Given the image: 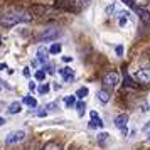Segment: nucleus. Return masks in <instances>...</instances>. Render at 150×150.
I'll return each mask as SVG.
<instances>
[{
	"mask_svg": "<svg viewBox=\"0 0 150 150\" xmlns=\"http://www.w3.org/2000/svg\"><path fill=\"white\" fill-rule=\"evenodd\" d=\"M34 19L32 14L29 12H21V14H5L0 17V24L5 27H12L15 24H22V22H30Z\"/></svg>",
	"mask_w": 150,
	"mask_h": 150,
	"instance_id": "1",
	"label": "nucleus"
},
{
	"mask_svg": "<svg viewBox=\"0 0 150 150\" xmlns=\"http://www.w3.org/2000/svg\"><path fill=\"white\" fill-rule=\"evenodd\" d=\"M91 0H56V7L68 12H81L89 5Z\"/></svg>",
	"mask_w": 150,
	"mask_h": 150,
	"instance_id": "2",
	"label": "nucleus"
},
{
	"mask_svg": "<svg viewBox=\"0 0 150 150\" xmlns=\"http://www.w3.org/2000/svg\"><path fill=\"white\" fill-rule=\"evenodd\" d=\"M120 83V74L116 71H110L106 74L103 76V86L106 89H115Z\"/></svg>",
	"mask_w": 150,
	"mask_h": 150,
	"instance_id": "3",
	"label": "nucleus"
},
{
	"mask_svg": "<svg viewBox=\"0 0 150 150\" xmlns=\"http://www.w3.org/2000/svg\"><path fill=\"white\" fill-rule=\"evenodd\" d=\"M25 140V132L24 130H15V132H10L5 138V143L7 145H14V143L24 142Z\"/></svg>",
	"mask_w": 150,
	"mask_h": 150,
	"instance_id": "4",
	"label": "nucleus"
},
{
	"mask_svg": "<svg viewBox=\"0 0 150 150\" xmlns=\"http://www.w3.org/2000/svg\"><path fill=\"white\" fill-rule=\"evenodd\" d=\"M61 30L59 29H47V30H44L42 34L37 35V39L42 42H46V41H54V39H59L61 37Z\"/></svg>",
	"mask_w": 150,
	"mask_h": 150,
	"instance_id": "5",
	"label": "nucleus"
},
{
	"mask_svg": "<svg viewBox=\"0 0 150 150\" xmlns=\"http://www.w3.org/2000/svg\"><path fill=\"white\" fill-rule=\"evenodd\" d=\"M135 79L138 83H143V84H150V68L140 69L135 73Z\"/></svg>",
	"mask_w": 150,
	"mask_h": 150,
	"instance_id": "6",
	"label": "nucleus"
},
{
	"mask_svg": "<svg viewBox=\"0 0 150 150\" xmlns=\"http://www.w3.org/2000/svg\"><path fill=\"white\" fill-rule=\"evenodd\" d=\"M133 10L137 12V15L140 17V21H142L145 25H150V12H147L143 7H133Z\"/></svg>",
	"mask_w": 150,
	"mask_h": 150,
	"instance_id": "7",
	"label": "nucleus"
},
{
	"mask_svg": "<svg viewBox=\"0 0 150 150\" xmlns=\"http://www.w3.org/2000/svg\"><path fill=\"white\" fill-rule=\"evenodd\" d=\"M127 123H128V115H125V113H122V115H118V116L115 118L116 128H120L123 133L127 132Z\"/></svg>",
	"mask_w": 150,
	"mask_h": 150,
	"instance_id": "8",
	"label": "nucleus"
},
{
	"mask_svg": "<svg viewBox=\"0 0 150 150\" xmlns=\"http://www.w3.org/2000/svg\"><path fill=\"white\" fill-rule=\"evenodd\" d=\"M89 128H103V122L96 111L89 113Z\"/></svg>",
	"mask_w": 150,
	"mask_h": 150,
	"instance_id": "9",
	"label": "nucleus"
},
{
	"mask_svg": "<svg viewBox=\"0 0 150 150\" xmlns=\"http://www.w3.org/2000/svg\"><path fill=\"white\" fill-rule=\"evenodd\" d=\"M59 74L62 76V79L66 83H71L73 79H74V71L71 68H62V69H59Z\"/></svg>",
	"mask_w": 150,
	"mask_h": 150,
	"instance_id": "10",
	"label": "nucleus"
},
{
	"mask_svg": "<svg viewBox=\"0 0 150 150\" xmlns=\"http://www.w3.org/2000/svg\"><path fill=\"white\" fill-rule=\"evenodd\" d=\"M46 54H47V51H46L44 47H41L39 51H37V59H35V61H37V62H42V64H44V62L47 61V56H46Z\"/></svg>",
	"mask_w": 150,
	"mask_h": 150,
	"instance_id": "11",
	"label": "nucleus"
},
{
	"mask_svg": "<svg viewBox=\"0 0 150 150\" xmlns=\"http://www.w3.org/2000/svg\"><path fill=\"white\" fill-rule=\"evenodd\" d=\"M7 111H8V113H12V115H17V113L21 111V103H17V101L10 103V106H8Z\"/></svg>",
	"mask_w": 150,
	"mask_h": 150,
	"instance_id": "12",
	"label": "nucleus"
},
{
	"mask_svg": "<svg viewBox=\"0 0 150 150\" xmlns=\"http://www.w3.org/2000/svg\"><path fill=\"white\" fill-rule=\"evenodd\" d=\"M98 100H100L101 103H108V100H110L108 91H105V89H100V91H98Z\"/></svg>",
	"mask_w": 150,
	"mask_h": 150,
	"instance_id": "13",
	"label": "nucleus"
},
{
	"mask_svg": "<svg viewBox=\"0 0 150 150\" xmlns=\"http://www.w3.org/2000/svg\"><path fill=\"white\" fill-rule=\"evenodd\" d=\"M24 105H27L30 108H35L37 106V101H35L32 96H24Z\"/></svg>",
	"mask_w": 150,
	"mask_h": 150,
	"instance_id": "14",
	"label": "nucleus"
},
{
	"mask_svg": "<svg viewBox=\"0 0 150 150\" xmlns=\"http://www.w3.org/2000/svg\"><path fill=\"white\" fill-rule=\"evenodd\" d=\"M118 17H120V21H118V24H120V25H125V24H127V21H128V12H118Z\"/></svg>",
	"mask_w": 150,
	"mask_h": 150,
	"instance_id": "15",
	"label": "nucleus"
},
{
	"mask_svg": "<svg viewBox=\"0 0 150 150\" xmlns=\"http://www.w3.org/2000/svg\"><path fill=\"white\" fill-rule=\"evenodd\" d=\"M42 150H62V147L59 145V143L51 142V143H47V145H44V149Z\"/></svg>",
	"mask_w": 150,
	"mask_h": 150,
	"instance_id": "16",
	"label": "nucleus"
},
{
	"mask_svg": "<svg viewBox=\"0 0 150 150\" xmlns=\"http://www.w3.org/2000/svg\"><path fill=\"white\" fill-rule=\"evenodd\" d=\"M84 103L83 101H79V103H76V111H78V116H83L84 115Z\"/></svg>",
	"mask_w": 150,
	"mask_h": 150,
	"instance_id": "17",
	"label": "nucleus"
},
{
	"mask_svg": "<svg viewBox=\"0 0 150 150\" xmlns=\"http://www.w3.org/2000/svg\"><path fill=\"white\" fill-rule=\"evenodd\" d=\"M108 137H110L108 133H100V135H98V143H100V145L103 147L105 143L108 142Z\"/></svg>",
	"mask_w": 150,
	"mask_h": 150,
	"instance_id": "18",
	"label": "nucleus"
},
{
	"mask_svg": "<svg viewBox=\"0 0 150 150\" xmlns=\"http://www.w3.org/2000/svg\"><path fill=\"white\" fill-rule=\"evenodd\" d=\"M132 2H133L135 7H145V5L150 4V0H132Z\"/></svg>",
	"mask_w": 150,
	"mask_h": 150,
	"instance_id": "19",
	"label": "nucleus"
},
{
	"mask_svg": "<svg viewBox=\"0 0 150 150\" xmlns=\"http://www.w3.org/2000/svg\"><path fill=\"white\" fill-rule=\"evenodd\" d=\"M86 95H88V88H79V89H78V93H76V98L83 100Z\"/></svg>",
	"mask_w": 150,
	"mask_h": 150,
	"instance_id": "20",
	"label": "nucleus"
},
{
	"mask_svg": "<svg viewBox=\"0 0 150 150\" xmlns=\"http://www.w3.org/2000/svg\"><path fill=\"white\" fill-rule=\"evenodd\" d=\"M59 52H61V46H59V44L51 46V49H49V54H59Z\"/></svg>",
	"mask_w": 150,
	"mask_h": 150,
	"instance_id": "21",
	"label": "nucleus"
},
{
	"mask_svg": "<svg viewBox=\"0 0 150 150\" xmlns=\"http://www.w3.org/2000/svg\"><path fill=\"white\" fill-rule=\"evenodd\" d=\"M44 78H46V71H42V69H37V71H35V79H39V81H44Z\"/></svg>",
	"mask_w": 150,
	"mask_h": 150,
	"instance_id": "22",
	"label": "nucleus"
},
{
	"mask_svg": "<svg viewBox=\"0 0 150 150\" xmlns=\"http://www.w3.org/2000/svg\"><path fill=\"white\" fill-rule=\"evenodd\" d=\"M74 96H68V98H66V106H73V105H74Z\"/></svg>",
	"mask_w": 150,
	"mask_h": 150,
	"instance_id": "23",
	"label": "nucleus"
},
{
	"mask_svg": "<svg viewBox=\"0 0 150 150\" xmlns=\"http://www.w3.org/2000/svg\"><path fill=\"white\" fill-rule=\"evenodd\" d=\"M47 91H49V86H47V84H44V86H41V88H39V93H41V95H46Z\"/></svg>",
	"mask_w": 150,
	"mask_h": 150,
	"instance_id": "24",
	"label": "nucleus"
},
{
	"mask_svg": "<svg viewBox=\"0 0 150 150\" xmlns=\"http://www.w3.org/2000/svg\"><path fill=\"white\" fill-rule=\"evenodd\" d=\"M37 115H39V116H46V115H47V111H46V108H41L39 111H37Z\"/></svg>",
	"mask_w": 150,
	"mask_h": 150,
	"instance_id": "25",
	"label": "nucleus"
},
{
	"mask_svg": "<svg viewBox=\"0 0 150 150\" xmlns=\"http://www.w3.org/2000/svg\"><path fill=\"white\" fill-rule=\"evenodd\" d=\"M22 74L25 76V78H29V76H30V71H29V68H24V71H22Z\"/></svg>",
	"mask_w": 150,
	"mask_h": 150,
	"instance_id": "26",
	"label": "nucleus"
},
{
	"mask_svg": "<svg viewBox=\"0 0 150 150\" xmlns=\"http://www.w3.org/2000/svg\"><path fill=\"white\" fill-rule=\"evenodd\" d=\"M116 54H118V56L123 54V47H122V46H116Z\"/></svg>",
	"mask_w": 150,
	"mask_h": 150,
	"instance_id": "27",
	"label": "nucleus"
},
{
	"mask_svg": "<svg viewBox=\"0 0 150 150\" xmlns=\"http://www.w3.org/2000/svg\"><path fill=\"white\" fill-rule=\"evenodd\" d=\"M46 73H51V74H52V73H54V69H52V66H46Z\"/></svg>",
	"mask_w": 150,
	"mask_h": 150,
	"instance_id": "28",
	"label": "nucleus"
},
{
	"mask_svg": "<svg viewBox=\"0 0 150 150\" xmlns=\"http://www.w3.org/2000/svg\"><path fill=\"white\" fill-rule=\"evenodd\" d=\"M29 88H30V91H35V83H29Z\"/></svg>",
	"mask_w": 150,
	"mask_h": 150,
	"instance_id": "29",
	"label": "nucleus"
},
{
	"mask_svg": "<svg viewBox=\"0 0 150 150\" xmlns=\"http://www.w3.org/2000/svg\"><path fill=\"white\" fill-rule=\"evenodd\" d=\"M62 61H66V62H71V61H73V57H69V56H66V57H62Z\"/></svg>",
	"mask_w": 150,
	"mask_h": 150,
	"instance_id": "30",
	"label": "nucleus"
},
{
	"mask_svg": "<svg viewBox=\"0 0 150 150\" xmlns=\"http://www.w3.org/2000/svg\"><path fill=\"white\" fill-rule=\"evenodd\" d=\"M0 69H7V64H0Z\"/></svg>",
	"mask_w": 150,
	"mask_h": 150,
	"instance_id": "31",
	"label": "nucleus"
},
{
	"mask_svg": "<svg viewBox=\"0 0 150 150\" xmlns=\"http://www.w3.org/2000/svg\"><path fill=\"white\" fill-rule=\"evenodd\" d=\"M4 123H5V120H4V118H0V127H2Z\"/></svg>",
	"mask_w": 150,
	"mask_h": 150,
	"instance_id": "32",
	"label": "nucleus"
},
{
	"mask_svg": "<svg viewBox=\"0 0 150 150\" xmlns=\"http://www.w3.org/2000/svg\"><path fill=\"white\" fill-rule=\"evenodd\" d=\"M149 59H150V51H149Z\"/></svg>",
	"mask_w": 150,
	"mask_h": 150,
	"instance_id": "33",
	"label": "nucleus"
},
{
	"mask_svg": "<svg viewBox=\"0 0 150 150\" xmlns=\"http://www.w3.org/2000/svg\"><path fill=\"white\" fill-rule=\"evenodd\" d=\"M149 140H150V137H149Z\"/></svg>",
	"mask_w": 150,
	"mask_h": 150,
	"instance_id": "34",
	"label": "nucleus"
}]
</instances>
